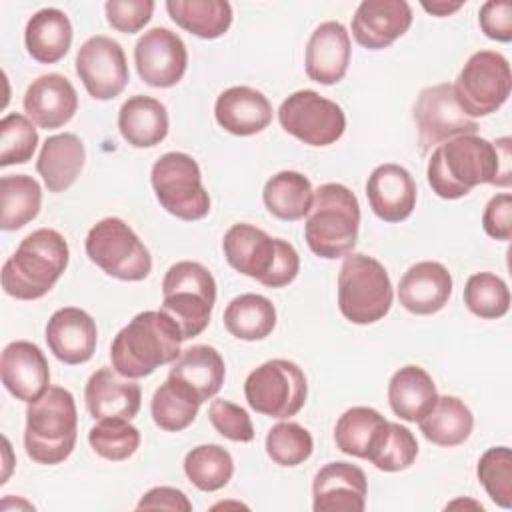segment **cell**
<instances>
[{
    "label": "cell",
    "mask_w": 512,
    "mask_h": 512,
    "mask_svg": "<svg viewBox=\"0 0 512 512\" xmlns=\"http://www.w3.org/2000/svg\"><path fill=\"white\" fill-rule=\"evenodd\" d=\"M510 138L488 142L478 134H464L438 144L428 160V184L444 200L470 194L480 184L508 188L512 182Z\"/></svg>",
    "instance_id": "1"
},
{
    "label": "cell",
    "mask_w": 512,
    "mask_h": 512,
    "mask_svg": "<svg viewBox=\"0 0 512 512\" xmlns=\"http://www.w3.org/2000/svg\"><path fill=\"white\" fill-rule=\"evenodd\" d=\"M184 336L180 326L162 310L136 314L112 340V368L126 378L150 376L156 368L180 356Z\"/></svg>",
    "instance_id": "2"
},
{
    "label": "cell",
    "mask_w": 512,
    "mask_h": 512,
    "mask_svg": "<svg viewBox=\"0 0 512 512\" xmlns=\"http://www.w3.org/2000/svg\"><path fill=\"white\" fill-rule=\"evenodd\" d=\"M70 260L66 238L54 228L28 234L2 266V288L16 300L46 296L64 274Z\"/></svg>",
    "instance_id": "3"
},
{
    "label": "cell",
    "mask_w": 512,
    "mask_h": 512,
    "mask_svg": "<svg viewBox=\"0 0 512 512\" xmlns=\"http://www.w3.org/2000/svg\"><path fill=\"white\" fill-rule=\"evenodd\" d=\"M222 250L236 272L268 288H284L300 272V256L290 242L272 238L262 228L246 222L226 230Z\"/></svg>",
    "instance_id": "4"
},
{
    "label": "cell",
    "mask_w": 512,
    "mask_h": 512,
    "mask_svg": "<svg viewBox=\"0 0 512 512\" xmlns=\"http://www.w3.org/2000/svg\"><path fill=\"white\" fill-rule=\"evenodd\" d=\"M360 204L356 194L338 182L314 190V202L306 216L304 238L308 248L326 260L346 258L358 242Z\"/></svg>",
    "instance_id": "5"
},
{
    "label": "cell",
    "mask_w": 512,
    "mask_h": 512,
    "mask_svg": "<svg viewBox=\"0 0 512 512\" xmlns=\"http://www.w3.org/2000/svg\"><path fill=\"white\" fill-rule=\"evenodd\" d=\"M78 438V414L72 392L50 386L26 408L24 448L36 464L54 466L64 462Z\"/></svg>",
    "instance_id": "6"
},
{
    "label": "cell",
    "mask_w": 512,
    "mask_h": 512,
    "mask_svg": "<svg viewBox=\"0 0 512 512\" xmlns=\"http://www.w3.org/2000/svg\"><path fill=\"white\" fill-rule=\"evenodd\" d=\"M162 306L178 326L184 340L200 336L210 324L216 302V280L212 272L194 260L172 264L162 280Z\"/></svg>",
    "instance_id": "7"
},
{
    "label": "cell",
    "mask_w": 512,
    "mask_h": 512,
    "mask_svg": "<svg viewBox=\"0 0 512 512\" xmlns=\"http://www.w3.org/2000/svg\"><path fill=\"white\" fill-rule=\"evenodd\" d=\"M394 292L386 268L372 256L348 254L338 272V308L352 324H374L392 306Z\"/></svg>",
    "instance_id": "8"
},
{
    "label": "cell",
    "mask_w": 512,
    "mask_h": 512,
    "mask_svg": "<svg viewBox=\"0 0 512 512\" xmlns=\"http://www.w3.org/2000/svg\"><path fill=\"white\" fill-rule=\"evenodd\" d=\"M86 256L108 276L138 282L152 270V256L134 230L116 216L96 222L84 240Z\"/></svg>",
    "instance_id": "9"
},
{
    "label": "cell",
    "mask_w": 512,
    "mask_h": 512,
    "mask_svg": "<svg viewBox=\"0 0 512 512\" xmlns=\"http://www.w3.org/2000/svg\"><path fill=\"white\" fill-rule=\"evenodd\" d=\"M160 206L186 222L202 220L210 212V196L202 184L198 162L184 152H166L150 172Z\"/></svg>",
    "instance_id": "10"
},
{
    "label": "cell",
    "mask_w": 512,
    "mask_h": 512,
    "mask_svg": "<svg viewBox=\"0 0 512 512\" xmlns=\"http://www.w3.org/2000/svg\"><path fill=\"white\" fill-rule=\"evenodd\" d=\"M244 396L258 414L278 420L296 416L308 396L306 374L292 360H268L246 376Z\"/></svg>",
    "instance_id": "11"
},
{
    "label": "cell",
    "mask_w": 512,
    "mask_h": 512,
    "mask_svg": "<svg viewBox=\"0 0 512 512\" xmlns=\"http://www.w3.org/2000/svg\"><path fill=\"white\" fill-rule=\"evenodd\" d=\"M462 112L480 118L496 112L510 96L512 74L506 56L496 50H478L462 66L452 84Z\"/></svg>",
    "instance_id": "12"
},
{
    "label": "cell",
    "mask_w": 512,
    "mask_h": 512,
    "mask_svg": "<svg viewBox=\"0 0 512 512\" xmlns=\"http://www.w3.org/2000/svg\"><path fill=\"white\" fill-rule=\"evenodd\" d=\"M278 122L308 146H330L346 130L344 110L314 90L292 92L278 108Z\"/></svg>",
    "instance_id": "13"
},
{
    "label": "cell",
    "mask_w": 512,
    "mask_h": 512,
    "mask_svg": "<svg viewBox=\"0 0 512 512\" xmlns=\"http://www.w3.org/2000/svg\"><path fill=\"white\" fill-rule=\"evenodd\" d=\"M414 122L422 152L464 134H476L478 122L462 112L448 82L426 86L414 104Z\"/></svg>",
    "instance_id": "14"
},
{
    "label": "cell",
    "mask_w": 512,
    "mask_h": 512,
    "mask_svg": "<svg viewBox=\"0 0 512 512\" xmlns=\"http://www.w3.org/2000/svg\"><path fill=\"white\" fill-rule=\"evenodd\" d=\"M76 74L94 100H112L128 84L130 72L122 46L110 36H90L76 54Z\"/></svg>",
    "instance_id": "15"
},
{
    "label": "cell",
    "mask_w": 512,
    "mask_h": 512,
    "mask_svg": "<svg viewBox=\"0 0 512 512\" xmlns=\"http://www.w3.org/2000/svg\"><path fill=\"white\" fill-rule=\"evenodd\" d=\"M138 76L154 88L178 84L188 66V52L182 38L170 28L156 26L144 32L134 46Z\"/></svg>",
    "instance_id": "16"
},
{
    "label": "cell",
    "mask_w": 512,
    "mask_h": 512,
    "mask_svg": "<svg viewBox=\"0 0 512 512\" xmlns=\"http://www.w3.org/2000/svg\"><path fill=\"white\" fill-rule=\"evenodd\" d=\"M368 482L362 468L350 462H328L312 482L314 512H362Z\"/></svg>",
    "instance_id": "17"
},
{
    "label": "cell",
    "mask_w": 512,
    "mask_h": 512,
    "mask_svg": "<svg viewBox=\"0 0 512 512\" xmlns=\"http://www.w3.org/2000/svg\"><path fill=\"white\" fill-rule=\"evenodd\" d=\"M0 376L4 388L26 404L36 402L50 388V366L44 352L28 342H10L0 356Z\"/></svg>",
    "instance_id": "18"
},
{
    "label": "cell",
    "mask_w": 512,
    "mask_h": 512,
    "mask_svg": "<svg viewBox=\"0 0 512 512\" xmlns=\"http://www.w3.org/2000/svg\"><path fill=\"white\" fill-rule=\"evenodd\" d=\"M412 24V8L404 0H364L352 16V36L368 50H382Z\"/></svg>",
    "instance_id": "19"
},
{
    "label": "cell",
    "mask_w": 512,
    "mask_h": 512,
    "mask_svg": "<svg viewBox=\"0 0 512 512\" xmlns=\"http://www.w3.org/2000/svg\"><path fill=\"white\" fill-rule=\"evenodd\" d=\"M350 50V34L344 24L336 20L318 24L306 44V76L324 86L340 82L348 72Z\"/></svg>",
    "instance_id": "20"
},
{
    "label": "cell",
    "mask_w": 512,
    "mask_h": 512,
    "mask_svg": "<svg viewBox=\"0 0 512 512\" xmlns=\"http://www.w3.org/2000/svg\"><path fill=\"white\" fill-rule=\"evenodd\" d=\"M98 330L94 318L76 306L56 310L46 324V344L64 364L88 362L96 352Z\"/></svg>",
    "instance_id": "21"
},
{
    "label": "cell",
    "mask_w": 512,
    "mask_h": 512,
    "mask_svg": "<svg viewBox=\"0 0 512 512\" xmlns=\"http://www.w3.org/2000/svg\"><path fill=\"white\" fill-rule=\"evenodd\" d=\"M416 182L410 172L394 162L380 164L366 180V196L372 212L384 222L406 220L416 206Z\"/></svg>",
    "instance_id": "22"
},
{
    "label": "cell",
    "mask_w": 512,
    "mask_h": 512,
    "mask_svg": "<svg viewBox=\"0 0 512 512\" xmlns=\"http://www.w3.org/2000/svg\"><path fill=\"white\" fill-rule=\"evenodd\" d=\"M78 110V94L62 74H44L32 80L24 94L26 116L44 130H54L72 120Z\"/></svg>",
    "instance_id": "23"
},
{
    "label": "cell",
    "mask_w": 512,
    "mask_h": 512,
    "mask_svg": "<svg viewBox=\"0 0 512 512\" xmlns=\"http://www.w3.org/2000/svg\"><path fill=\"white\" fill-rule=\"evenodd\" d=\"M84 400L94 420L124 418L132 420L142 402L140 386L114 368H98L86 382Z\"/></svg>",
    "instance_id": "24"
},
{
    "label": "cell",
    "mask_w": 512,
    "mask_h": 512,
    "mask_svg": "<svg viewBox=\"0 0 512 512\" xmlns=\"http://www.w3.org/2000/svg\"><path fill=\"white\" fill-rule=\"evenodd\" d=\"M452 294V276L448 268L434 260H422L410 266L398 284L400 304L418 316L440 312Z\"/></svg>",
    "instance_id": "25"
},
{
    "label": "cell",
    "mask_w": 512,
    "mask_h": 512,
    "mask_svg": "<svg viewBox=\"0 0 512 512\" xmlns=\"http://www.w3.org/2000/svg\"><path fill=\"white\" fill-rule=\"evenodd\" d=\"M216 122L234 136H252L272 122V104L256 88L230 86L214 104Z\"/></svg>",
    "instance_id": "26"
},
{
    "label": "cell",
    "mask_w": 512,
    "mask_h": 512,
    "mask_svg": "<svg viewBox=\"0 0 512 512\" xmlns=\"http://www.w3.org/2000/svg\"><path fill=\"white\" fill-rule=\"evenodd\" d=\"M84 160L86 150L76 134H54L44 140L36 160V170L42 176L48 192L58 194L76 182L84 168Z\"/></svg>",
    "instance_id": "27"
},
{
    "label": "cell",
    "mask_w": 512,
    "mask_h": 512,
    "mask_svg": "<svg viewBox=\"0 0 512 512\" xmlns=\"http://www.w3.org/2000/svg\"><path fill=\"white\" fill-rule=\"evenodd\" d=\"M168 376L188 386L202 404L220 392L226 366L216 348L208 344H196L180 352V356L172 362Z\"/></svg>",
    "instance_id": "28"
},
{
    "label": "cell",
    "mask_w": 512,
    "mask_h": 512,
    "mask_svg": "<svg viewBox=\"0 0 512 512\" xmlns=\"http://www.w3.org/2000/svg\"><path fill=\"white\" fill-rule=\"evenodd\" d=\"M436 400V384L420 366H402L388 382V402L400 420L420 422L434 408Z\"/></svg>",
    "instance_id": "29"
},
{
    "label": "cell",
    "mask_w": 512,
    "mask_h": 512,
    "mask_svg": "<svg viewBox=\"0 0 512 512\" xmlns=\"http://www.w3.org/2000/svg\"><path fill=\"white\" fill-rule=\"evenodd\" d=\"M166 106L144 94L130 96L118 112V130L122 138L134 148H152L168 134Z\"/></svg>",
    "instance_id": "30"
},
{
    "label": "cell",
    "mask_w": 512,
    "mask_h": 512,
    "mask_svg": "<svg viewBox=\"0 0 512 512\" xmlns=\"http://www.w3.org/2000/svg\"><path fill=\"white\" fill-rule=\"evenodd\" d=\"M24 44L28 54L40 64L62 60L72 44L70 18L58 8L38 10L26 24Z\"/></svg>",
    "instance_id": "31"
},
{
    "label": "cell",
    "mask_w": 512,
    "mask_h": 512,
    "mask_svg": "<svg viewBox=\"0 0 512 512\" xmlns=\"http://www.w3.org/2000/svg\"><path fill=\"white\" fill-rule=\"evenodd\" d=\"M262 200L266 210L278 220L296 222L308 216L314 202V190L304 174L282 170L268 178L262 190Z\"/></svg>",
    "instance_id": "32"
},
{
    "label": "cell",
    "mask_w": 512,
    "mask_h": 512,
    "mask_svg": "<svg viewBox=\"0 0 512 512\" xmlns=\"http://www.w3.org/2000/svg\"><path fill=\"white\" fill-rule=\"evenodd\" d=\"M166 10L180 28L204 40L220 38L232 24V6L226 0H168Z\"/></svg>",
    "instance_id": "33"
},
{
    "label": "cell",
    "mask_w": 512,
    "mask_h": 512,
    "mask_svg": "<svg viewBox=\"0 0 512 512\" xmlns=\"http://www.w3.org/2000/svg\"><path fill=\"white\" fill-rule=\"evenodd\" d=\"M424 438L436 446H458L474 428L470 408L456 396H438L434 408L418 422Z\"/></svg>",
    "instance_id": "34"
},
{
    "label": "cell",
    "mask_w": 512,
    "mask_h": 512,
    "mask_svg": "<svg viewBox=\"0 0 512 512\" xmlns=\"http://www.w3.org/2000/svg\"><path fill=\"white\" fill-rule=\"evenodd\" d=\"M224 326L238 340H264L276 326V308L262 294H240L226 306Z\"/></svg>",
    "instance_id": "35"
},
{
    "label": "cell",
    "mask_w": 512,
    "mask_h": 512,
    "mask_svg": "<svg viewBox=\"0 0 512 512\" xmlns=\"http://www.w3.org/2000/svg\"><path fill=\"white\" fill-rule=\"evenodd\" d=\"M0 228L20 230L32 222L42 206V188L28 174H8L0 180Z\"/></svg>",
    "instance_id": "36"
},
{
    "label": "cell",
    "mask_w": 512,
    "mask_h": 512,
    "mask_svg": "<svg viewBox=\"0 0 512 512\" xmlns=\"http://www.w3.org/2000/svg\"><path fill=\"white\" fill-rule=\"evenodd\" d=\"M198 408L200 400L196 394L170 376L156 388L150 404L154 424L166 432H180L188 428L196 420Z\"/></svg>",
    "instance_id": "37"
},
{
    "label": "cell",
    "mask_w": 512,
    "mask_h": 512,
    "mask_svg": "<svg viewBox=\"0 0 512 512\" xmlns=\"http://www.w3.org/2000/svg\"><path fill=\"white\" fill-rule=\"evenodd\" d=\"M418 456L416 436L398 422H388L374 436L366 460L382 472H400L414 464Z\"/></svg>",
    "instance_id": "38"
},
{
    "label": "cell",
    "mask_w": 512,
    "mask_h": 512,
    "mask_svg": "<svg viewBox=\"0 0 512 512\" xmlns=\"http://www.w3.org/2000/svg\"><path fill=\"white\" fill-rule=\"evenodd\" d=\"M386 424V418L368 406L348 408L334 426L336 448L348 456L366 460L370 444L378 430Z\"/></svg>",
    "instance_id": "39"
},
{
    "label": "cell",
    "mask_w": 512,
    "mask_h": 512,
    "mask_svg": "<svg viewBox=\"0 0 512 512\" xmlns=\"http://www.w3.org/2000/svg\"><path fill=\"white\" fill-rule=\"evenodd\" d=\"M184 474L198 490L216 492L230 482L234 460L218 444H200L184 456Z\"/></svg>",
    "instance_id": "40"
},
{
    "label": "cell",
    "mask_w": 512,
    "mask_h": 512,
    "mask_svg": "<svg viewBox=\"0 0 512 512\" xmlns=\"http://www.w3.org/2000/svg\"><path fill=\"white\" fill-rule=\"evenodd\" d=\"M464 304L478 318H502L510 308L508 284L492 272L472 274L464 286Z\"/></svg>",
    "instance_id": "41"
},
{
    "label": "cell",
    "mask_w": 512,
    "mask_h": 512,
    "mask_svg": "<svg viewBox=\"0 0 512 512\" xmlns=\"http://www.w3.org/2000/svg\"><path fill=\"white\" fill-rule=\"evenodd\" d=\"M88 442L92 450L112 462L128 460L140 446V432L130 420L124 418H104L98 420L88 432Z\"/></svg>",
    "instance_id": "42"
},
{
    "label": "cell",
    "mask_w": 512,
    "mask_h": 512,
    "mask_svg": "<svg viewBox=\"0 0 512 512\" xmlns=\"http://www.w3.org/2000/svg\"><path fill=\"white\" fill-rule=\"evenodd\" d=\"M312 450V434L296 422H278L266 434V454L278 466H298L312 456Z\"/></svg>",
    "instance_id": "43"
},
{
    "label": "cell",
    "mask_w": 512,
    "mask_h": 512,
    "mask_svg": "<svg viewBox=\"0 0 512 512\" xmlns=\"http://www.w3.org/2000/svg\"><path fill=\"white\" fill-rule=\"evenodd\" d=\"M478 482L500 508H512V452L508 446L488 448L476 466Z\"/></svg>",
    "instance_id": "44"
},
{
    "label": "cell",
    "mask_w": 512,
    "mask_h": 512,
    "mask_svg": "<svg viewBox=\"0 0 512 512\" xmlns=\"http://www.w3.org/2000/svg\"><path fill=\"white\" fill-rule=\"evenodd\" d=\"M38 146L34 122L18 112H10L0 120V166L26 164Z\"/></svg>",
    "instance_id": "45"
},
{
    "label": "cell",
    "mask_w": 512,
    "mask_h": 512,
    "mask_svg": "<svg viewBox=\"0 0 512 512\" xmlns=\"http://www.w3.org/2000/svg\"><path fill=\"white\" fill-rule=\"evenodd\" d=\"M208 418L214 430L232 442L254 440V426L248 412L230 400H212L208 406Z\"/></svg>",
    "instance_id": "46"
},
{
    "label": "cell",
    "mask_w": 512,
    "mask_h": 512,
    "mask_svg": "<svg viewBox=\"0 0 512 512\" xmlns=\"http://www.w3.org/2000/svg\"><path fill=\"white\" fill-rule=\"evenodd\" d=\"M106 20L108 24L122 32V34H134L142 30L154 12L152 0H108L104 4Z\"/></svg>",
    "instance_id": "47"
},
{
    "label": "cell",
    "mask_w": 512,
    "mask_h": 512,
    "mask_svg": "<svg viewBox=\"0 0 512 512\" xmlns=\"http://www.w3.org/2000/svg\"><path fill=\"white\" fill-rule=\"evenodd\" d=\"M478 22L482 32L496 42L512 40V4L504 0H488L480 6Z\"/></svg>",
    "instance_id": "48"
},
{
    "label": "cell",
    "mask_w": 512,
    "mask_h": 512,
    "mask_svg": "<svg viewBox=\"0 0 512 512\" xmlns=\"http://www.w3.org/2000/svg\"><path fill=\"white\" fill-rule=\"evenodd\" d=\"M484 232L494 238L508 242L512 236V196L508 192H500L492 196L482 214Z\"/></svg>",
    "instance_id": "49"
},
{
    "label": "cell",
    "mask_w": 512,
    "mask_h": 512,
    "mask_svg": "<svg viewBox=\"0 0 512 512\" xmlns=\"http://www.w3.org/2000/svg\"><path fill=\"white\" fill-rule=\"evenodd\" d=\"M138 510H182V512H190L192 510V502L188 500V496L172 486H156L150 488L140 502L136 504Z\"/></svg>",
    "instance_id": "50"
},
{
    "label": "cell",
    "mask_w": 512,
    "mask_h": 512,
    "mask_svg": "<svg viewBox=\"0 0 512 512\" xmlns=\"http://www.w3.org/2000/svg\"><path fill=\"white\" fill-rule=\"evenodd\" d=\"M420 4H422V8H424L428 14L438 16V18L450 16V14H454L456 10H460V8L464 6V2H450V0H432V2L422 0Z\"/></svg>",
    "instance_id": "51"
}]
</instances>
